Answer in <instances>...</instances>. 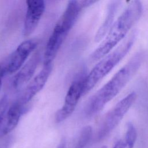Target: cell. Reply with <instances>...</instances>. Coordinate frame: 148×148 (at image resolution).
I'll list each match as a JSON object with an SVG mask.
<instances>
[{"label": "cell", "mask_w": 148, "mask_h": 148, "mask_svg": "<svg viewBox=\"0 0 148 148\" xmlns=\"http://www.w3.org/2000/svg\"><path fill=\"white\" fill-rule=\"evenodd\" d=\"M145 54L143 51H138L90 99L85 113L92 117L98 113L105 106L116 96L125 87L141 66Z\"/></svg>", "instance_id": "obj_1"}, {"label": "cell", "mask_w": 148, "mask_h": 148, "mask_svg": "<svg viewBox=\"0 0 148 148\" xmlns=\"http://www.w3.org/2000/svg\"><path fill=\"white\" fill-rule=\"evenodd\" d=\"M142 12L141 2L131 1L114 22L99 46L91 54V59L93 61L101 60L112 51L140 18Z\"/></svg>", "instance_id": "obj_2"}, {"label": "cell", "mask_w": 148, "mask_h": 148, "mask_svg": "<svg viewBox=\"0 0 148 148\" xmlns=\"http://www.w3.org/2000/svg\"><path fill=\"white\" fill-rule=\"evenodd\" d=\"M82 9L79 1L68 2L47 41L44 53L43 65L52 64L69 32L75 24Z\"/></svg>", "instance_id": "obj_3"}, {"label": "cell", "mask_w": 148, "mask_h": 148, "mask_svg": "<svg viewBox=\"0 0 148 148\" xmlns=\"http://www.w3.org/2000/svg\"><path fill=\"white\" fill-rule=\"evenodd\" d=\"M136 32H133L115 50L101 58L86 76L83 83V95L91 90L126 56L135 42L136 37Z\"/></svg>", "instance_id": "obj_4"}, {"label": "cell", "mask_w": 148, "mask_h": 148, "mask_svg": "<svg viewBox=\"0 0 148 148\" xmlns=\"http://www.w3.org/2000/svg\"><path fill=\"white\" fill-rule=\"evenodd\" d=\"M135 92H131L119 101L104 117L97 133L98 140L108 135L120 123L136 99Z\"/></svg>", "instance_id": "obj_5"}, {"label": "cell", "mask_w": 148, "mask_h": 148, "mask_svg": "<svg viewBox=\"0 0 148 148\" xmlns=\"http://www.w3.org/2000/svg\"><path fill=\"white\" fill-rule=\"evenodd\" d=\"M86 76L84 73H81L71 84L65 95L63 105L56 114L55 120L57 123L64 121L74 111L79 100L83 95V83Z\"/></svg>", "instance_id": "obj_6"}, {"label": "cell", "mask_w": 148, "mask_h": 148, "mask_svg": "<svg viewBox=\"0 0 148 148\" xmlns=\"http://www.w3.org/2000/svg\"><path fill=\"white\" fill-rule=\"evenodd\" d=\"M35 39H28L21 43L9 56L3 65L5 74L13 73L18 71L37 46Z\"/></svg>", "instance_id": "obj_7"}, {"label": "cell", "mask_w": 148, "mask_h": 148, "mask_svg": "<svg viewBox=\"0 0 148 148\" xmlns=\"http://www.w3.org/2000/svg\"><path fill=\"white\" fill-rule=\"evenodd\" d=\"M52 64L43 65L41 71L30 81L16 101L24 106L29 102L46 84L52 71Z\"/></svg>", "instance_id": "obj_8"}, {"label": "cell", "mask_w": 148, "mask_h": 148, "mask_svg": "<svg viewBox=\"0 0 148 148\" xmlns=\"http://www.w3.org/2000/svg\"><path fill=\"white\" fill-rule=\"evenodd\" d=\"M26 3L27 8L23 30L25 37L35 31L45 9V2L43 0H28Z\"/></svg>", "instance_id": "obj_9"}, {"label": "cell", "mask_w": 148, "mask_h": 148, "mask_svg": "<svg viewBox=\"0 0 148 148\" xmlns=\"http://www.w3.org/2000/svg\"><path fill=\"white\" fill-rule=\"evenodd\" d=\"M40 61V54L36 51L29 60L18 71L12 79V86L18 89L28 82L33 76Z\"/></svg>", "instance_id": "obj_10"}, {"label": "cell", "mask_w": 148, "mask_h": 148, "mask_svg": "<svg viewBox=\"0 0 148 148\" xmlns=\"http://www.w3.org/2000/svg\"><path fill=\"white\" fill-rule=\"evenodd\" d=\"M23 111V106L14 102L8 109L0 123V138L6 136L17 125Z\"/></svg>", "instance_id": "obj_11"}, {"label": "cell", "mask_w": 148, "mask_h": 148, "mask_svg": "<svg viewBox=\"0 0 148 148\" xmlns=\"http://www.w3.org/2000/svg\"><path fill=\"white\" fill-rule=\"evenodd\" d=\"M121 2L120 1H110L107 7L106 14L105 18L98 29L95 36V41L98 42L103 39L108 33L109 29L114 23L115 16L118 11V9L121 5Z\"/></svg>", "instance_id": "obj_12"}, {"label": "cell", "mask_w": 148, "mask_h": 148, "mask_svg": "<svg viewBox=\"0 0 148 148\" xmlns=\"http://www.w3.org/2000/svg\"><path fill=\"white\" fill-rule=\"evenodd\" d=\"M137 139V131L134 124L130 122L127 124L125 135L118 140L113 148H133Z\"/></svg>", "instance_id": "obj_13"}, {"label": "cell", "mask_w": 148, "mask_h": 148, "mask_svg": "<svg viewBox=\"0 0 148 148\" xmlns=\"http://www.w3.org/2000/svg\"><path fill=\"white\" fill-rule=\"evenodd\" d=\"M92 135L91 126L87 125L83 128L75 148H84L90 141Z\"/></svg>", "instance_id": "obj_14"}, {"label": "cell", "mask_w": 148, "mask_h": 148, "mask_svg": "<svg viewBox=\"0 0 148 148\" xmlns=\"http://www.w3.org/2000/svg\"><path fill=\"white\" fill-rule=\"evenodd\" d=\"M8 108V99L7 95H3L0 99V123L2 120Z\"/></svg>", "instance_id": "obj_15"}, {"label": "cell", "mask_w": 148, "mask_h": 148, "mask_svg": "<svg viewBox=\"0 0 148 148\" xmlns=\"http://www.w3.org/2000/svg\"><path fill=\"white\" fill-rule=\"evenodd\" d=\"M82 8H87L88 6H90L95 2H97V1H92V0H84V1H79Z\"/></svg>", "instance_id": "obj_16"}, {"label": "cell", "mask_w": 148, "mask_h": 148, "mask_svg": "<svg viewBox=\"0 0 148 148\" xmlns=\"http://www.w3.org/2000/svg\"><path fill=\"white\" fill-rule=\"evenodd\" d=\"M5 75V71L4 69L3 65L0 62V90L1 89V87L2 84V79Z\"/></svg>", "instance_id": "obj_17"}, {"label": "cell", "mask_w": 148, "mask_h": 148, "mask_svg": "<svg viewBox=\"0 0 148 148\" xmlns=\"http://www.w3.org/2000/svg\"><path fill=\"white\" fill-rule=\"evenodd\" d=\"M8 143L7 142H0V148H8Z\"/></svg>", "instance_id": "obj_18"}, {"label": "cell", "mask_w": 148, "mask_h": 148, "mask_svg": "<svg viewBox=\"0 0 148 148\" xmlns=\"http://www.w3.org/2000/svg\"><path fill=\"white\" fill-rule=\"evenodd\" d=\"M58 148H65V144L64 143H62Z\"/></svg>", "instance_id": "obj_19"}, {"label": "cell", "mask_w": 148, "mask_h": 148, "mask_svg": "<svg viewBox=\"0 0 148 148\" xmlns=\"http://www.w3.org/2000/svg\"><path fill=\"white\" fill-rule=\"evenodd\" d=\"M100 148H108V147H107V146H106L104 145V146H102V147H101Z\"/></svg>", "instance_id": "obj_20"}]
</instances>
